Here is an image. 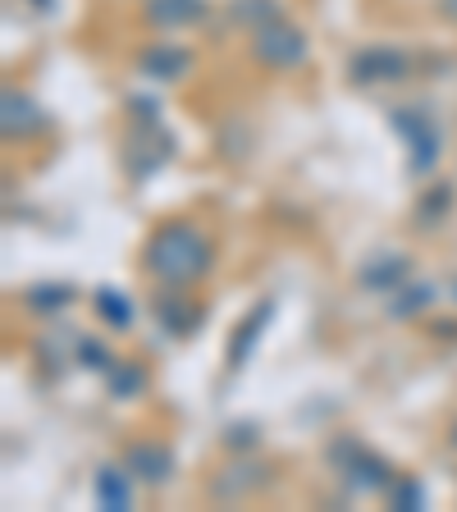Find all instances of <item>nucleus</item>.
I'll return each instance as SVG.
<instances>
[{"mask_svg": "<svg viewBox=\"0 0 457 512\" xmlns=\"http://www.w3.org/2000/svg\"><path fill=\"white\" fill-rule=\"evenodd\" d=\"M215 266V243L192 220H165L151 229L142 243V270L160 288H188L202 284Z\"/></svg>", "mask_w": 457, "mask_h": 512, "instance_id": "f257e3e1", "label": "nucleus"}, {"mask_svg": "<svg viewBox=\"0 0 457 512\" xmlns=\"http://www.w3.org/2000/svg\"><path fill=\"white\" fill-rule=\"evenodd\" d=\"M266 467H247V462H238V467H229L220 480H215V499H243V494L261 490L266 485Z\"/></svg>", "mask_w": 457, "mask_h": 512, "instance_id": "dca6fc26", "label": "nucleus"}, {"mask_svg": "<svg viewBox=\"0 0 457 512\" xmlns=\"http://www.w3.org/2000/svg\"><path fill=\"white\" fill-rule=\"evenodd\" d=\"M384 503L398 512H416V508H426V485L412 476H394L389 480V490H384Z\"/></svg>", "mask_w": 457, "mask_h": 512, "instance_id": "6ab92c4d", "label": "nucleus"}, {"mask_svg": "<svg viewBox=\"0 0 457 512\" xmlns=\"http://www.w3.org/2000/svg\"><path fill=\"white\" fill-rule=\"evenodd\" d=\"M170 156H174V138L160 124H138V128H133L124 160H128V174H133L138 183L151 179V174H156Z\"/></svg>", "mask_w": 457, "mask_h": 512, "instance_id": "423d86ee", "label": "nucleus"}, {"mask_svg": "<svg viewBox=\"0 0 457 512\" xmlns=\"http://www.w3.org/2000/svg\"><path fill=\"white\" fill-rule=\"evenodd\" d=\"M389 124H394L398 138L407 142V170H412L416 179L435 170V160H439V128H435V119H430L421 106H398L394 115H389Z\"/></svg>", "mask_w": 457, "mask_h": 512, "instance_id": "f03ea898", "label": "nucleus"}, {"mask_svg": "<svg viewBox=\"0 0 457 512\" xmlns=\"http://www.w3.org/2000/svg\"><path fill=\"white\" fill-rule=\"evenodd\" d=\"M334 467L343 471V480H348L352 490L362 494H384L389 490V480H394V471H389V462L375 458L371 448H362L357 439H339V444L330 448Z\"/></svg>", "mask_w": 457, "mask_h": 512, "instance_id": "7ed1b4c3", "label": "nucleus"}, {"mask_svg": "<svg viewBox=\"0 0 457 512\" xmlns=\"http://www.w3.org/2000/svg\"><path fill=\"white\" fill-rule=\"evenodd\" d=\"M151 311H156L160 330H170L174 339H188L197 325L206 320L202 302H192L183 288H165V293H156V302H151Z\"/></svg>", "mask_w": 457, "mask_h": 512, "instance_id": "0eeeda50", "label": "nucleus"}, {"mask_svg": "<svg viewBox=\"0 0 457 512\" xmlns=\"http://www.w3.org/2000/svg\"><path fill=\"white\" fill-rule=\"evenodd\" d=\"M202 14H206V0H147L142 19L156 32H179V28H188V23H197Z\"/></svg>", "mask_w": 457, "mask_h": 512, "instance_id": "f8f14e48", "label": "nucleus"}, {"mask_svg": "<svg viewBox=\"0 0 457 512\" xmlns=\"http://www.w3.org/2000/svg\"><path fill=\"white\" fill-rule=\"evenodd\" d=\"M92 494L106 512H128L133 508V471L128 467H101L92 480Z\"/></svg>", "mask_w": 457, "mask_h": 512, "instance_id": "ddd939ff", "label": "nucleus"}, {"mask_svg": "<svg viewBox=\"0 0 457 512\" xmlns=\"http://www.w3.org/2000/svg\"><path fill=\"white\" fill-rule=\"evenodd\" d=\"M448 439H453V448H457V426H453V435H448Z\"/></svg>", "mask_w": 457, "mask_h": 512, "instance_id": "a878e982", "label": "nucleus"}, {"mask_svg": "<svg viewBox=\"0 0 457 512\" xmlns=\"http://www.w3.org/2000/svg\"><path fill=\"white\" fill-rule=\"evenodd\" d=\"M138 69L147 78H156V83H179L192 69V51L188 46H174V42H156L138 55Z\"/></svg>", "mask_w": 457, "mask_h": 512, "instance_id": "9d476101", "label": "nucleus"}, {"mask_svg": "<svg viewBox=\"0 0 457 512\" xmlns=\"http://www.w3.org/2000/svg\"><path fill=\"white\" fill-rule=\"evenodd\" d=\"M128 115L138 119V124H160V110L151 96H133V101H128Z\"/></svg>", "mask_w": 457, "mask_h": 512, "instance_id": "b1692460", "label": "nucleus"}, {"mask_svg": "<svg viewBox=\"0 0 457 512\" xmlns=\"http://www.w3.org/2000/svg\"><path fill=\"white\" fill-rule=\"evenodd\" d=\"M389 311H394V316H416V311H426L430 302H435V288L430 284H403V288H394V293H389Z\"/></svg>", "mask_w": 457, "mask_h": 512, "instance_id": "aec40b11", "label": "nucleus"}, {"mask_svg": "<svg viewBox=\"0 0 457 512\" xmlns=\"http://www.w3.org/2000/svg\"><path fill=\"white\" fill-rule=\"evenodd\" d=\"M124 467L142 485H165L174 476V453L165 444H156V439H138V444L124 448Z\"/></svg>", "mask_w": 457, "mask_h": 512, "instance_id": "6e6552de", "label": "nucleus"}, {"mask_svg": "<svg viewBox=\"0 0 457 512\" xmlns=\"http://www.w3.org/2000/svg\"><path fill=\"white\" fill-rule=\"evenodd\" d=\"M252 55L266 64V69H298V64L307 60V37L288 19H270L252 32Z\"/></svg>", "mask_w": 457, "mask_h": 512, "instance_id": "20e7f679", "label": "nucleus"}, {"mask_svg": "<svg viewBox=\"0 0 457 512\" xmlns=\"http://www.w3.org/2000/svg\"><path fill=\"white\" fill-rule=\"evenodd\" d=\"M448 206H453V188H448V183H435V188L421 192V202H416V220L439 224L448 215Z\"/></svg>", "mask_w": 457, "mask_h": 512, "instance_id": "412c9836", "label": "nucleus"}, {"mask_svg": "<svg viewBox=\"0 0 457 512\" xmlns=\"http://www.w3.org/2000/svg\"><path fill=\"white\" fill-rule=\"evenodd\" d=\"M23 302H28L32 311H42V316H55V311H64L74 302V288L69 284H32L28 293H23Z\"/></svg>", "mask_w": 457, "mask_h": 512, "instance_id": "a211bd4d", "label": "nucleus"}, {"mask_svg": "<svg viewBox=\"0 0 457 512\" xmlns=\"http://www.w3.org/2000/svg\"><path fill=\"white\" fill-rule=\"evenodd\" d=\"M0 101H5V106H0V128H5V138H10V142L32 138V133L46 124V115L37 110V101H32V96L5 87V96H0Z\"/></svg>", "mask_w": 457, "mask_h": 512, "instance_id": "1a4fd4ad", "label": "nucleus"}, {"mask_svg": "<svg viewBox=\"0 0 457 512\" xmlns=\"http://www.w3.org/2000/svg\"><path fill=\"white\" fill-rule=\"evenodd\" d=\"M234 23H243V28H261V23H270V19H279V5L275 0H234Z\"/></svg>", "mask_w": 457, "mask_h": 512, "instance_id": "4be33fe9", "label": "nucleus"}, {"mask_svg": "<svg viewBox=\"0 0 457 512\" xmlns=\"http://www.w3.org/2000/svg\"><path fill=\"white\" fill-rule=\"evenodd\" d=\"M147 384H151V375H147V366L142 362H115L106 371L110 398H142L147 394Z\"/></svg>", "mask_w": 457, "mask_h": 512, "instance_id": "2eb2a0df", "label": "nucleus"}, {"mask_svg": "<svg viewBox=\"0 0 457 512\" xmlns=\"http://www.w3.org/2000/svg\"><path fill=\"white\" fill-rule=\"evenodd\" d=\"M275 320V298H261L252 311L243 316V325H238V334L229 339V371H238V366L252 357V348L261 343V334H266V325Z\"/></svg>", "mask_w": 457, "mask_h": 512, "instance_id": "9b49d317", "label": "nucleus"}, {"mask_svg": "<svg viewBox=\"0 0 457 512\" xmlns=\"http://www.w3.org/2000/svg\"><path fill=\"white\" fill-rule=\"evenodd\" d=\"M407 275H412V261H407L403 252H384V256H375V261L362 266V284L375 288V293H394V288H403Z\"/></svg>", "mask_w": 457, "mask_h": 512, "instance_id": "4468645a", "label": "nucleus"}, {"mask_svg": "<svg viewBox=\"0 0 457 512\" xmlns=\"http://www.w3.org/2000/svg\"><path fill=\"white\" fill-rule=\"evenodd\" d=\"M224 444H229V448H252L256 444V426H252V421H243V426H229V430H224Z\"/></svg>", "mask_w": 457, "mask_h": 512, "instance_id": "393cba45", "label": "nucleus"}, {"mask_svg": "<svg viewBox=\"0 0 457 512\" xmlns=\"http://www.w3.org/2000/svg\"><path fill=\"white\" fill-rule=\"evenodd\" d=\"M115 362L119 357H110L101 339H78V366H87V371H110Z\"/></svg>", "mask_w": 457, "mask_h": 512, "instance_id": "5701e85b", "label": "nucleus"}, {"mask_svg": "<svg viewBox=\"0 0 457 512\" xmlns=\"http://www.w3.org/2000/svg\"><path fill=\"white\" fill-rule=\"evenodd\" d=\"M92 307H96V316L106 320L110 330H128V325H133V302H128L115 284H101V288H96V293H92Z\"/></svg>", "mask_w": 457, "mask_h": 512, "instance_id": "f3484780", "label": "nucleus"}, {"mask_svg": "<svg viewBox=\"0 0 457 512\" xmlns=\"http://www.w3.org/2000/svg\"><path fill=\"white\" fill-rule=\"evenodd\" d=\"M407 74H412V60L398 46H362L348 60V78L357 87H389V83H403Z\"/></svg>", "mask_w": 457, "mask_h": 512, "instance_id": "39448f33", "label": "nucleus"}]
</instances>
